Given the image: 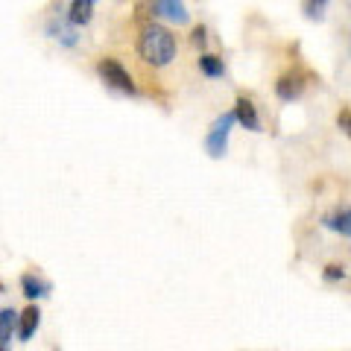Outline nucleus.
I'll use <instances>...</instances> for the list:
<instances>
[{"label": "nucleus", "mask_w": 351, "mask_h": 351, "mask_svg": "<svg viewBox=\"0 0 351 351\" xmlns=\"http://www.w3.org/2000/svg\"><path fill=\"white\" fill-rule=\"evenodd\" d=\"M135 47H138V56L149 68H170L176 56H179V38H176V32L167 24L152 21V18L147 24H141Z\"/></svg>", "instance_id": "f257e3e1"}, {"label": "nucleus", "mask_w": 351, "mask_h": 351, "mask_svg": "<svg viewBox=\"0 0 351 351\" xmlns=\"http://www.w3.org/2000/svg\"><path fill=\"white\" fill-rule=\"evenodd\" d=\"M147 9L149 18L161 21V24H176V27L191 24V12L184 6V0H147Z\"/></svg>", "instance_id": "20e7f679"}, {"label": "nucleus", "mask_w": 351, "mask_h": 351, "mask_svg": "<svg viewBox=\"0 0 351 351\" xmlns=\"http://www.w3.org/2000/svg\"><path fill=\"white\" fill-rule=\"evenodd\" d=\"M237 126V120H234V112L228 108V112L219 114L211 129L205 132V152L211 158H223L226 152H228V138H232V129Z\"/></svg>", "instance_id": "7ed1b4c3"}, {"label": "nucleus", "mask_w": 351, "mask_h": 351, "mask_svg": "<svg viewBox=\"0 0 351 351\" xmlns=\"http://www.w3.org/2000/svg\"><path fill=\"white\" fill-rule=\"evenodd\" d=\"M232 112H234L237 126H243L249 132H263V120H261V112H258V106H255L252 97L240 94L234 100V106H232Z\"/></svg>", "instance_id": "0eeeda50"}, {"label": "nucleus", "mask_w": 351, "mask_h": 351, "mask_svg": "<svg viewBox=\"0 0 351 351\" xmlns=\"http://www.w3.org/2000/svg\"><path fill=\"white\" fill-rule=\"evenodd\" d=\"M38 325H41V311L36 304H29L24 313H18V337H21V343L32 339V334L38 331Z\"/></svg>", "instance_id": "9d476101"}, {"label": "nucleus", "mask_w": 351, "mask_h": 351, "mask_svg": "<svg viewBox=\"0 0 351 351\" xmlns=\"http://www.w3.org/2000/svg\"><path fill=\"white\" fill-rule=\"evenodd\" d=\"M328 6H331V0H302V15L307 18V21H325V15H328Z\"/></svg>", "instance_id": "4468645a"}, {"label": "nucleus", "mask_w": 351, "mask_h": 351, "mask_svg": "<svg viewBox=\"0 0 351 351\" xmlns=\"http://www.w3.org/2000/svg\"><path fill=\"white\" fill-rule=\"evenodd\" d=\"M188 38H191V44H193V47L199 50V53L208 47V41H211V36H208V27H205V24H196V27L191 29V36H188Z\"/></svg>", "instance_id": "2eb2a0df"}, {"label": "nucleus", "mask_w": 351, "mask_h": 351, "mask_svg": "<svg viewBox=\"0 0 351 351\" xmlns=\"http://www.w3.org/2000/svg\"><path fill=\"white\" fill-rule=\"evenodd\" d=\"M337 126L351 138V108H343V112H337Z\"/></svg>", "instance_id": "f3484780"}, {"label": "nucleus", "mask_w": 351, "mask_h": 351, "mask_svg": "<svg viewBox=\"0 0 351 351\" xmlns=\"http://www.w3.org/2000/svg\"><path fill=\"white\" fill-rule=\"evenodd\" d=\"M12 334H18V311L12 307H3L0 311V346H6Z\"/></svg>", "instance_id": "ddd939ff"}, {"label": "nucleus", "mask_w": 351, "mask_h": 351, "mask_svg": "<svg viewBox=\"0 0 351 351\" xmlns=\"http://www.w3.org/2000/svg\"><path fill=\"white\" fill-rule=\"evenodd\" d=\"M0 293H3V284H0Z\"/></svg>", "instance_id": "a211bd4d"}, {"label": "nucleus", "mask_w": 351, "mask_h": 351, "mask_svg": "<svg viewBox=\"0 0 351 351\" xmlns=\"http://www.w3.org/2000/svg\"><path fill=\"white\" fill-rule=\"evenodd\" d=\"M97 3L100 0H71L68 9H64V18L71 21L73 27H88L94 21V12H97Z\"/></svg>", "instance_id": "6e6552de"}, {"label": "nucleus", "mask_w": 351, "mask_h": 351, "mask_svg": "<svg viewBox=\"0 0 351 351\" xmlns=\"http://www.w3.org/2000/svg\"><path fill=\"white\" fill-rule=\"evenodd\" d=\"M307 88V73L299 71V68H287L284 73L276 76V97L281 103H293L299 100Z\"/></svg>", "instance_id": "39448f33"}, {"label": "nucleus", "mask_w": 351, "mask_h": 351, "mask_svg": "<svg viewBox=\"0 0 351 351\" xmlns=\"http://www.w3.org/2000/svg\"><path fill=\"white\" fill-rule=\"evenodd\" d=\"M322 276H325V281H343L348 272H346V267H339V263H328Z\"/></svg>", "instance_id": "dca6fc26"}, {"label": "nucleus", "mask_w": 351, "mask_h": 351, "mask_svg": "<svg viewBox=\"0 0 351 351\" xmlns=\"http://www.w3.org/2000/svg\"><path fill=\"white\" fill-rule=\"evenodd\" d=\"M196 68H199V73L205 76V80H223L226 76V59L217 56V53L202 50L199 59H196Z\"/></svg>", "instance_id": "1a4fd4ad"}, {"label": "nucleus", "mask_w": 351, "mask_h": 351, "mask_svg": "<svg viewBox=\"0 0 351 351\" xmlns=\"http://www.w3.org/2000/svg\"><path fill=\"white\" fill-rule=\"evenodd\" d=\"M97 76H100L108 88H114L117 94H126V97L138 94L135 76H132V71L117 56H100L97 59Z\"/></svg>", "instance_id": "f03ea898"}, {"label": "nucleus", "mask_w": 351, "mask_h": 351, "mask_svg": "<svg viewBox=\"0 0 351 351\" xmlns=\"http://www.w3.org/2000/svg\"><path fill=\"white\" fill-rule=\"evenodd\" d=\"M44 32H47V38L59 41L62 47H80V27H73L71 21L64 18V12L62 15H50Z\"/></svg>", "instance_id": "423d86ee"}, {"label": "nucleus", "mask_w": 351, "mask_h": 351, "mask_svg": "<svg viewBox=\"0 0 351 351\" xmlns=\"http://www.w3.org/2000/svg\"><path fill=\"white\" fill-rule=\"evenodd\" d=\"M322 226L337 232L339 237H351V205H343V208H337L334 214H328L322 219Z\"/></svg>", "instance_id": "f8f14e48"}, {"label": "nucleus", "mask_w": 351, "mask_h": 351, "mask_svg": "<svg viewBox=\"0 0 351 351\" xmlns=\"http://www.w3.org/2000/svg\"><path fill=\"white\" fill-rule=\"evenodd\" d=\"M21 293H24L29 302L44 299V295L50 293V281H44L36 272H24V276H21Z\"/></svg>", "instance_id": "9b49d317"}]
</instances>
